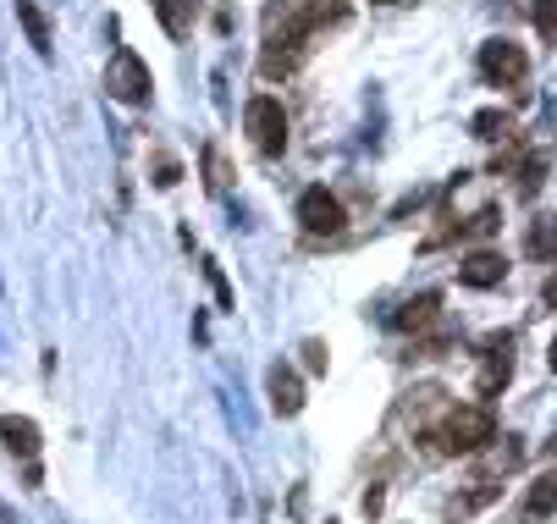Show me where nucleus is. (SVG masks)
I'll use <instances>...</instances> for the list:
<instances>
[{
	"instance_id": "obj_4",
	"label": "nucleus",
	"mask_w": 557,
	"mask_h": 524,
	"mask_svg": "<svg viewBox=\"0 0 557 524\" xmlns=\"http://www.w3.org/2000/svg\"><path fill=\"white\" fill-rule=\"evenodd\" d=\"M149 89H154V78H149V66L138 61V50H116L111 66H106V95L122 100V105H144Z\"/></svg>"
},
{
	"instance_id": "obj_25",
	"label": "nucleus",
	"mask_w": 557,
	"mask_h": 524,
	"mask_svg": "<svg viewBox=\"0 0 557 524\" xmlns=\"http://www.w3.org/2000/svg\"><path fill=\"white\" fill-rule=\"evenodd\" d=\"M381 7H414V0H381Z\"/></svg>"
},
{
	"instance_id": "obj_23",
	"label": "nucleus",
	"mask_w": 557,
	"mask_h": 524,
	"mask_svg": "<svg viewBox=\"0 0 557 524\" xmlns=\"http://www.w3.org/2000/svg\"><path fill=\"white\" fill-rule=\"evenodd\" d=\"M541 298H546V310H557V271L546 276V287H541Z\"/></svg>"
},
{
	"instance_id": "obj_20",
	"label": "nucleus",
	"mask_w": 557,
	"mask_h": 524,
	"mask_svg": "<svg viewBox=\"0 0 557 524\" xmlns=\"http://www.w3.org/2000/svg\"><path fill=\"white\" fill-rule=\"evenodd\" d=\"M205 172H210L205 183H210V188L221 194V188H226V166H221V149H205Z\"/></svg>"
},
{
	"instance_id": "obj_11",
	"label": "nucleus",
	"mask_w": 557,
	"mask_h": 524,
	"mask_svg": "<svg viewBox=\"0 0 557 524\" xmlns=\"http://www.w3.org/2000/svg\"><path fill=\"white\" fill-rule=\"evenodd\" d=\"M436 310H442V298H436V292H420L414 304H404V310L392 315V326H404V332H425V326L436 321Z\"/></svg>"
},
{
	"instance_id": "obj_13",
	"label": "nucleus",
	"mask_w": 557,
	"mask_h": 524,
	"mask_svg": "<svg viewBox=\"0 0 557 524\" xmlns=\"http://www.w3.org/2000/svg\"><path fill=\"white\" fill-rule=\"evenodd\" d=\"M508 376H513V353H508V342H503V348H492V353H486V370H481V392L492 398L497 387H508Z\"/></svg>"
},
{
	"instance_id": "obj_3",
	"label": "nucleus",
	"mask_w": 557,
	"mask_h": 524,
	"mask_svg": "<svg viewBox=\"0 0 557 524\" xmlns=\"http://www.w3.org/2000/svg\"><path fill=\"white\" fill-rule=\"evenodd\" d=\"M244 127H249V138H255L260 155L276 161L282 149H287V111H282L276 95H255V100L244 105Z\"/></svg>"
},
{
	"instance_id": "obj_26",
	"label": "nucleus",
	"mask_w": 557,
	"mask_h": 524,
	"mask_svg": "<svg viewBox=\"0 0 557 524\" xmlns=\"http://www.w3.org/2000/svg\"><path fill=\"white\" fill-rule=\"evenodd\" d=\"M332 524H337V519H332Z\"/></svg>"
},
{
	"instance_id": "obj_10",
	"label": "nucleus",
	"mask_w": 557,
	"mask_h": 524,
	"mask_svg": "<svg viewBox=\"0 0 557 524\" xmlns=\"http://www.w3.org/2000/svg\"><path fill=\"white\" fill-rule=\"evenodd\" d=\"M17 23H23V34H28V45H34L39 55L55 50V45H50V23H45V12H39V0H17Z\"/></svg>"
},
{
	"instance_id": "obj_22",
	"label": "nucleus",
	"mask_w": 557,
	"mask_h": 524,
	"mask_svg": "<svg viewBox=\"0 0 557 524\" xmlns=\"http://www.w3.org/2000/svg\"><path fill=\"white\" fill-rule=\"evenodd\" d=\"M304 353H309V359H304L309 370H326V348H321V342H304Z\"/></svg>"
},
{
	"instance_id": "obj_16",
	"label": "nucleus",
	"mask_w": 557,
	"mask_h": 524,
	"mask_svg": "<svg viewBox=\"0 0 557 524\" xmlns=\"http://www.w3.org/2000/svg\"><path fill=\"white\" fill-rule=\"evenodd\" d=\"M309 23H314V28H337V23H348V0H309Z\"/></svg>"
},
{
	"instance_id": "obj_12",
	"label": "nucleus",
	"mask_w": 557,
	"mask_h": 524,
	"mask_svg": "<svg viewBox=\"0 0 557 524\" xmlns=\"http://www.w3.org/2000/svg\"><path fill=\"white\" fill-rule=\"evenodd\" d=\"M149 7H154V17L166 23V34H172V39H183V34H188V23H194V0H149Z\"/></svg>"
},
{
	"instance_id": "obj_8",
	"label": "nucleus",
	"mask_w": 557,
	"mask_h": 524,
	"mask_svg": "<svg viewBox=\"0 0 557 524\" xmlns=\"http://www.w3.org/2000/svg\"><path fill=\"white\" fill-rule=\"evenodd\" d=\"M265 392H271V409L276 414H298L304 409V382H298V370H287V364H271Z\"/></svg>"
},
{
	"instance_id": "obj_24",
	"label": "nucleus",
	"mask_w": 557,
	"mask_h": 524,
	"mask_svg": "<svg viewBox=\"0 0 557 524\" xmlns=\"http://www.w3.org/2000/svg\"><path fill=\"white\" fill-rule=\"evenodd\" d=\"M546 359H552V370H557V337H552V348H546Z\"/></svg>"
},
{
	"instance_id": "obj_9",
	"label": "nucleus",
	"mask_w": 557,
	"mask_h": 524,
	"mask_svg": "<svg viewBox=\"0 0 557 524\" xmlns=\"http://www.w3.org/2000/svg\"><path fill=\"white\" fill-rule=\"evenodd\" d=\"M0 441H7L17 459H28V464L39 459V425L23 420V414H7V420H0Z\"/></svg>"
},
{
	"instance_id": "obj_17",
	"label": "nucleus",
	"mask_w": 557,
	"mask_h": 524,
	"mask_svg": "<svg viewBox=\"0 0 557 524\" xmlns=\"http://www.w3.org/2000/svg\"><path fill=\"white\" fill-rule=\"evenodd\" d=\"M508 127H513L508 111H481V116H474V138H503Z\"/></svg>"
},
{
	"instance_id": "obj_21",
	"label": "nucleus",
	"mask_w": 557,
	"mask_h": 524,
	"mask_svg": "<svg viewBox=\"0 0 557 524\" xmlns=\"http://www.w3.org/2000/svg\"><path fill=\"white\" fill-rule=\"evenodd\" d=\"M177 177H183V166H177L172 155H161V161H154V183H161V188H177Z\"/></svg>"
},
{
	"instance_id": "obj_1",
	"label": "nucleus",
	"mask_w": 557,
	"mask_h": 524,
	"mask_svg": "<svg viewBox=\"0 0 557 524\" xmlns=\"http://www.w3.org/2000/svg\"><path fill=\"white\" fill-rule=\"evenodd\" d=\"M497 436V420H492V409L486 403H458V409H447L436 425H431V447L442 459H458V453H481V447Z\"/></svg>"
},
{
	"instance_id": "obj_14",
	"label": "nucleus",
	"mask_w": 557,
	"mask_h": 524,
	"mask_svg": "<svg viewBox=\"0 0 557 524\" xmlns=\"http://www.w3.org/2000/svg\"><path fill=\"white\" fill-rule=\"evenodd\" d=\"M524 249H530L535 260H552V265H557V221H535L530 238H524Z\"/></svg>"
},
{
	"instance_id": "obj_18",
	"label": "nucleus",
	"mask_w": 557,
	"mask_h": 524,
	"mask_svg": "<svg viewBox=\"0 0 557 524\" xmlns=\"http://www.w3.org/2000/svg\"><path fill=\"white\" fill-rule=\"evenodd\" d=\"M535 28L546 39H557V0H535Z\"/></svg>"
},
{
	"instance_id": "obj_2",
	"label": "nucleus",
	"mask_w": 557,
	"mask_h": 524,
	"mask_svg": "<svg viewBox=\"0 0 557 524\" xmlns=\"http://www.w3.org/2000/svg\"><path fill=\"white\" fill-rule=\"evenodd\" d=\"M481 78L492 89H524L530 84V55L513 39H486L481 45Z\"/></svg>"
},
{
	"instance_id": "obj_19",
	"label": "nucleus",
	"mask_w": 557,
	"mask_h": 524,
	"mask_svg": "<svg viewBox=\"0 0 557 524\" xmlns=\"http://www.w3.org/2000/svg\"><path fill=\"white\" fill-rule=\"evenodd\" d=\"M205 276H210V287H215V304H221V310H232V287H226V276H221V265H215V260H205Z\"/></svg>"
},
{
	"instance_id": "obj_5",
	"label": "nucleus",
	"mask_w": 557,
	"mask_h": 524,
	"mask_svg": "<svg viewBox=\"0 0 557 524\" xmlns=\"http://www.w3.org/2000/svg\"><path fill=\"white\" fill-rule=\"evenodd\" d=\"M343 221H348V210H343V199H337L332 188H304V199H298V227H304L309 238H337Z\"/></svg>"
},
{
	"instance_id": "obj_7",
	"label": "nucleus",
	"mask_w": 557,
	"mask_h": 524,
	"mask_svg": "<svg viewBox=\"0 0 557 524\" xmlns=\"http://www.w3.org/2000/svg\"><path fill=\"white\" fill-rule=\"evenodd\" d=\"M304 55H309V39H276V45H265L260 50V72L276 84V78H293V72L304 66Z\"/></svg>"
},
{
	"instance_id": "obj_6",
	"label": "nucleus",
	"mask_w": 557,
	"mask_h": 524,
	"mask_svg": "<svg viewBox=\"0 0 557 524\" xmlns=\"http://www.w3.org/2000/svg\"><path fill=\"white\" fill-rule=\"evenodd\" d=\"M458 282L463 287H503L508 282V254L503 249H474L458 260Z\"/></svg>"
},
{
	"instance_id": "obj_15",
	"label": "nucleus",
	"mask_w": 557,
	"mask_h": 524,
	"mask_svg": "<svg viewBox=\"0 0 557 524\" xmlns=\"http://www.w3.org/2000/svg\"><path fill=\"white\" fill-rule=\"evenodd\" d=\"M524 508L541 519V513H557V475H541L535 486H530V497H524Z\"/></svg>"
}]
</instances>
